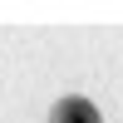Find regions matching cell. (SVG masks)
<instances>
[{
	"label": "cell",
	"mask_w": 123,
	"mask_h": 123,
	"mask_svg": "<svg viewBox=\"0 0 123 123\" xmlns=\"http://www.w3.org/2000/svg\"><path fill=\"white\" fill-rule=\"evenodd\" d=\"M49 123H98V108L89 104V98H59Z\"/></svg>",
	"instance_id": "1"
}]
</instances>
